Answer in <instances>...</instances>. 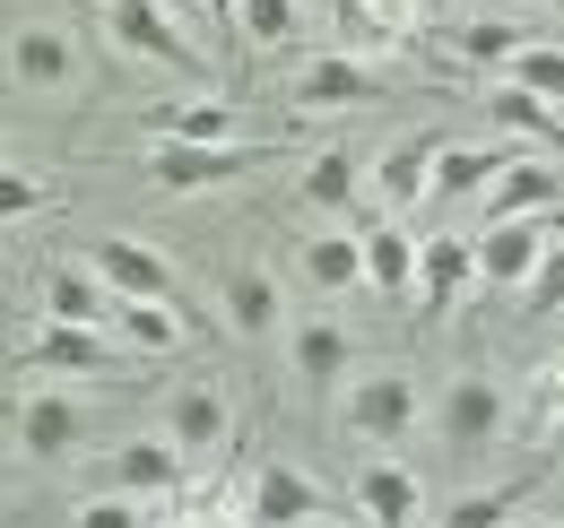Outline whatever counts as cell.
I'll use <instances>...</instances> for the list:
<instances>
[{
  "label": "cell",
  "mask_w": 564,
  "mask_h": 528,
  "mask_svg": "<svg viewBox=\"0 0 564 528\" xmlns=\"http://www.w3.org/2000/svg\"><path fill=\"white\" fill-rule=\"evenodd\" d=\"M478 286V234H425V261H417V312H452L460 295Z\"/></svg>",
  "instance_id": "obj_14"
},
{
  "label": "cell",
  "mask_w": 564,
  "mask_h": 528,
  "mask_svg": "<svg viewBox=\"0 0 564 528\" xmlns=\"http://www.w3.org/2000/svg\"><path fill=\"white\" fill-rule=\"evenodd\" d=\"M235 9H243V0H200V18H209V26H235Z\"/></svg>",
  "instance_id": "obj_37"
},
{
  "label": "cell",
  "mask_w": 564,
  "mask_h": 528,
  "mask_svg": "<svg viewBox=\"0 0 564 528\" xmlns=\"http://www.w3.org/2000/svg\"><path fill=\"white\" fill-rule=\"evenodd\" d=\"M417 261H425V243L409 234V226H391V217L365 226V286H373V295L409 304V295H417Z\"/></svg>",
  "instance_id": "obj_18"
},
{
  "label": "cell",
  "mask_w": 564,
  "mask_h": 528,
  "mask_svg": "<svg viewBox=\"0 0 564 528\" xmlns=\"http://www.w3.org/2000/svg\"><path fill=\"white\" fill-rule=\"evenodd\" d=\"M78 442H87V407H78V398L35 391L18 407V451H26V460H70Z\"/></svg>",
  "instance_id": "obj_16"
},
{
  "label": "cell",
  "mask_w": 564,
  "mask_h": 528,
  "mask_svg": "<svg viewBox=\"0 0 564 528\" xmlns=\"http://www.w3.org/2000/svg\"><path fill=\"white\" fill-rule=\"evenodd\" d=\"M44 208H53V183H44V174H26V165H9V174H0V217H9V226L44 217Z\"/></svg>",
  "instance_id": "obj_33"
},
{
  "label": "cell",
  "mask_w": 564,
  "mask_h": 528,
  "mask_svg": "<svg viewBox=\"0 0 564 528\" xmlns=\"http://www.w3.org/2000/svg\"><path fill=\"white\" fill-rule=\"evenodd\" d=\"M235 26H243V44L286 53V44L304 35V9H295V0H243V9H235Z\"/></svg>",
  "instance_id": "obj_30"
},
{
  "label": "cell",
  "mask_w": 564,
  "mask_h": 528,
  "mask_svg": "<svg viewBox=\"0 0 564 528\" xmlns=\"http://www.w3.org/2000/svg\"><path fill=\"white\" fill-rule=\"evenodd\" d=\"M356 512L373 528H417V476L400 460H365V476H356Z\"/></svg>",
  "instance_id": "obj_25"
},
{
  "label": "cell",
  "mask_w": 564,
  "mask_h": 528,
  "mask_svg": "<svg viewBox=\"0 0 564 528\" xmlns=\"http://www.w3.org/2000/svg\"><path fill=\"white\" fill-rule=\"evenodd\" d=\"M503 425H512V398L495 391L487 373H460V382H443L434 433H443V451H452V460H478L487 442H503Z\"/></svg>",
  "instance_id": "obj_5"
},
{
  "label": "cell",
  "mask_w": 564,
  "mask_h": 528,
  "mask_svg": "<svg viewBox=\"0 0 564 528\" xmlns=\"http://www.w3.org/2000/svg\"><path fill=\"white\" fill-rule=\"evenodd\" d=\"M434 156H443V139H400L391 156H373V199L382 208H417V199H434Z\"/></svg>",
  "instance_id": "obj_20"
},
{
  "label": "cell",
  "mask_w": 564,
  "mask_h": 528,
  "mask_svg": "<svg viewBox=\"0 0 564 528\" xmlns=\"http://www.w3.org/2000/svg\"><path fill=\"white\" fill-rule=\"evenodd\" d=\"M183 485V451L165 433H140V442H113L96 460V494H131V503H174Z\"/></svg>",
  "instance_id": "obj_9"
},
{
  "label": "cell",
  "mask_w": 564,
  "mask_h": 528,
  "mask_svg": "<svg viewBox=\"0 0 564 528\" xmlns=\"http://www.w3.org/2000/svg\"><path fill=\"white\" fill-rule=\"evenodd\" d=\"M521 9H564V0H521Z\"/></svg>",
  "instance_id": "obj_38"
},
{
  "label": "cell",
  "mask_w": 564,
  "mask_h": 528,
  "mask_svg": "<svg viewBox=\"0 0 564 528\" xmlns=\"http://www.w3.org/2000/svg\"><path fill=\"white\" fill-rule=\"evenodd\" d=\"M105 35H113L131 62H148V69H183V78L209 69V53L192 44V26H183L165 0H105Z\"/></svg>",
  "instance_id": "obj_2"
},
{
  "label": "cell",
  "mask_w": 564,
  "mask_h": 528,
  "mask_svg": "<svg viewBox=\"0 0 564 528\" xmlns=\"http://www.w3.org/2000/svg\"><path fill=\"white\" fill-rule=\"evenodd\" d=\"M113 338L131 355H183L192 346V312L183 304H113Z\"/></svg>",
  "instance_id": "obj_24"
},
{
  "label": "cell",
  "mask_w": 564,
  "mask_h": 528,
  "mask_svg": "<svg viewBox=\"0 0 564 528\" xmlns=\"http://www.w3.org/2000/svg\"><path fill=\"white\" fill-rule=\"evenodd\" d=\"M539 451H547V468H564V416H547V442Z\"/></svg>",
  "instance_id": "obj_36"
},
{
  "label": "cell",
  "mask_w": 564,
  "mask_h": 528,
  "mask_svg": "<svg viewBox=\"0 0 564 528\" xmlns=\"http://www.w3.org/2000/svg\"><path fill=\"white\" fill-rule=\"evenodd\" d=\"M487 113H495V131H512V139H530V147H547V156H564V122H556V105L547 96H530V87H495L487 96Z\"/></svg>",
  "instance_id": "obj_26"
},
{
  "label": "cell",
  "mask_w": 564,
  "mask_h": 528,
  "mask_svg": "<svg viewBox=\"0 0 564 528\" xmlns=\"http://www.w3.org/2000/svg\"><path fill=\"white\" fill-rule=\"evenodd\" d=\"M434 9H460V0H434Z\"/></svg>",
  "instance_id": "obj_41"
},
{
  "label": "cell",
  "mask_w": 564,
  "mask_h": 528,
  "mask_svg": "<svg viewBox=\"0 0 564 528\" xmlns=\"http://www.w3.org/2000/svg\"><path fill=\"white\" fill-rule=\"evenodd\" d=\"M226 425H235V416H226V391H217V382H183V391L165 398V442H174L183 460H209L217 442H226Z\"/></svg>",
  "instance_id": "obj_15"
},
{
  "label": "cell",
  "mask_w": 564,
  "mask_h": 528,
  "mask_svg": "<svg viewBox=\"0 0 564 528\" xmlns=\"http://www.w3.org/2000/svg\"><path fill=\"white\" fill-rule=\"evenodd\" d=\"M512 156H521V147H503V139H495V147H478V139L443 147V156H434V199H487Z\"/></svg>",
  "instance_id": "obj_22"
},
{
  "label": "cell",
  "mask_w": 564,
  "mask_h": 528,
  "mask_svg": "<svg viewBox=\"0 0 564 528\" xmlns=\"http://www.w3.org/2000/svg\"><path fill=\"white\" fill-rule=\"evenodd\" d=\"M503 78H512V87H530V96H547V105L564 113V44H539V35H530V44L512 53Z\"/></svg>",
  "instance_id": "obj_31"
},
{
  "label": "cell",
  "mask_w": 564,
  "mask_h": 528,
  "mask_svg": "<svg viewBox=\"0 0 564 528\" xmlns=\"http://www.w3.org/2000/svg\"><path fill=\"white\" fill-rule=\"evenodd\" d=\"M295 268L313 295H348V286H365V234H313Z\"/></svg>",
  "instance_id": "obj_27"
},
{
  "label": "cell",
  "mask_w": 564,
  "mask_h": 528,
  "mask_svg": "<svg viewBox=\"0 0 564 528\" xmlns=\"http://www.w3.org/2000/svg\"><path fill=\"white\" fill-rule=\"evenodd\" d=\"M339 433H348V442H373V451L409 442V433H417V382H409L400 364L356 373L348 391H339Z\"/></svg>",
  "instance_id": "obj_1"
},
{
  "label": "cell",
  "mask_w": 564,
  "mask_h": 528,
  "mask_svg": "<svg viewBox=\"0 0 564 528\" xmlns=\"http://www.w3.org/2000/svg\"><path fill=\"white\" fill-rule=\"evenodd\" d=\"M512 528H547V520H512Z\"/></svg>",
  "instance_id": "obj_40"
},
{
  "label": "cell",
  "mask_w": 564,
  "mask_h": 528,
  "mask_svg": "<svg viewBox=\"0 0 564 528\" xmlns=\"http://www.w3.org/2000/svg\"><path fill=\"white\" fill-rule=\"evenodd\" d=\"M286 364H295L304 391H348L356 382V338L339 321H304V330L286 338Z\"/></svg>",
  "instance_id": "obj_17"
},
{
  "label": "cell",
  "mask_w": 564,
  "mask_h": 528,
  "mask_svg": "<svg viewBox=\"0 0 564 528\" xmlns=\"http://www.w3.org/2000/svg\"><path fill=\"white\" fill-rule=\"evenodd\" d=\"M478 208H487V226H503V217H556V208H564V165L521 147V156L503 165V183H495Z\"/></svg>",
  "instance_id": "obj_12"
},
{
  "label": "cell",
  "mask_w": 564,
  "mask_h": 528,
  "mask_svg": "<svg viewBox=\"0 0 564 528\" xmlns=\"http://www.w3.org/2000/svg\"><path fill=\"white\" fill-rule=\"evenodd\" d=\"M304 208H365V165H356L348 147L304 156Z\"/></svg>",
  "instance_id": "obj_28"
},
{
  "label": "cell",
  "mask_w": 564,
  "mask_h": 528,
  "mask_svg": "<svg viewBox=\"0 0 564 528\" xmlns=\"http://www.w3.org/2000/svg\"><path fill=\"white\" fill-rule=\"evenodd\" d=\"M313 520H330V494L304 476V468H252V494H243V528H313Z\"/></svg>",
  "instance_id": "obj_11"
},
{
  "label": "cell",
  "mask_w": 564,
  "mask_h": 528,
  "mask_svg": "<svg viewBox=\"0 0 564 528\" xmlns=\"http://www.w3.org/2000/svg\"><path fill=\"white\" fill-rule=\"evenodd\" d=\"M9 78H18V96H70L78 87V35L53 26V18H26L9 35Z\"/></svg>",
  "instance_id": "obj_10"
},
{
  "label": "cell",
  "mask_w": 564,
  "mask_h": 528,
  "mask_svg": "<svg viewBox=\"0 0 564 528\" xmlns=\"http://www.w3.org/2000/svg\"><path fill=\"white\" fill-rule=\"evenodd\" d=\"M148 131L183 139V147H235V105L226 96H174V105H148Z\"/></svg>",
  "instance_id": "obj_19"
},
{
  "label": "cell",
  "mask_w": 564,
  "mask_h": 528,
  "mask_svg": "<svg viewBox=\"0 0 564 528\" xmlns=\"http://www.w3.org/2000/svg\"><path fill=\"white\" fill-rule=\"evenodd\" d=\"M295 113H365V105H382L391 87H382V69L356 62V53H313V62L295 69Z\"/></svg>",
  "instance_id": "obj_6"
},
{
  "label": "cell",
  "mask_w": 564,
  "mask_h": 528,
  "mask_svg": "<svg viewBox=\"0 0 564 528\" xmlns=\"http://www.w3.org/2000/svg\"><path fill=\"white\" fill-rule=\"evenodd\" d=\"M339 35H348V53H400L409 35H417V9L409 0H339Z\"/></svg>",
  "instance_id": "obj_23"
},
{
  "label": "cell",
  "mask_w": 564,
  "mask_h": 528,
  "mask_svg": "<svg viewBox=\"0 0 564 528\" xmlns=\"http://www.w3.org/2000/svg\"><path fill=\"white\" fill-rule=\"evenodd\" d=\"M521 44H530V35H521L512 18H460V26H452V53H460V62H487V69H512Z\"/></svg>",
  "instance_id": "obj_29"
},
{
  "label": "cell",
  "mask_w": 564,
  "mask_h": 528,
  "mask_svg": "<svg viewBox=\"0 0 564 528\" xmlns=\"http://www.w3.org/2000/svg\"><path fill=\"white\" fill-rule=\"evenodd\" d=\"M556 243H564V217H503V226L478 234V277L487 286H530Z\"/></svg>",
  "instance_id": "obj_8"
},
{
  "label": "cell",
  "mask_w": 564,
  "mask_h": 528,
  "mask_svg": "<svg viewBox=\"0 0 564 528\" xmlns=\"http://www.w3.org/2000/svg\"><path fill=\"white\" fill-rule=\"evenodd\" d=\"M512 485H487V494H460L452 512H443V528H512Z\"/></svg>",
  "instance_id": "obj_32"
},
{
  "label": "cell",
  "mask_w": 564,
  "mask_h": 528,
  "mask_svg": "<svg viewBox=\"0 0 564 528\" xmlns=\"http://www.w3.org/2000/svg\"><path fill=\"white\" fill-rule=\"evenodd\" d=\"M87 268H96V277H105L122 304H183V277H174V261H165V252H148L140 234H96Z\"/></svg>",
  "instance_id": "obj_7"
},
{
  "label": "cell",
  "mask_w": 564,
  "mask_h": 528,
  "mask_svg": "<svg viewBox=\"0 0 564 528\" xmlns=\"http://www.w3.org/2000/svg\"><path fill=\"white\" fill-rule=\"evenodd\" d=\"M70 528H148V512L131 503V494H87Z\"/></svg>",
  "instance_id": "obj_34"
},
{
  "label": "cell",
  "mask_w": 564,
  "mask_h": 528,
  "mask_svg": "<svg viewBox=\"0 0 564 528\" xmlns=\"http://www.w3.org/2000/svg\"><path fill=\"white\" fill-rule=\"evenodd\" d=\"M26 364L35 373H70V382H140L148 373V355H131L122 338L70 330V321H44V330L26 338Z\"/></svg>",
  "instance_id": "obj_4"
},
{
  "label": "cell",
  "mask_w": 564,
  "mask_h": 528,
  "mask_svg": "<svg viewBox=\"0 0 564 528\" xmlns=\"http://www.w3.org/2000/svg\"><path fill=\"white\" fill-rule=\"evenodd\" d=\"M217 304H226V330L235 338H270L279 330V277H270V268H252V261H235L226 268V286H217Z\"/></svg>",
  "instance_id": "obj_21"
},
{
  "label": "cell",
  "mask_w": 564,
  "mask_h": 528,
  "mask_svg": "<svg viewBox=\"0 0 564 528\" xmlns=\"http://www.w3.org/2000/svg\"><path fill=\"white\" fill-rule=\"evenodd\" d=\"M113 286L87 261H53L44 268V321H70V330H113Z\"/></svg>",
  "instance_id": "obj_13"
},
{
  "label": "cell",
  "mask_w": 564,
  "mask_h": 528,
  "mask_svg": "<svg viewBox=\"0 0 564 528\" xmlns=\"http://www.w3.org/2000/svg\"><path fill=\"white\" fill-rule=\"evenodd\" d=\"M313 528H348V520H339V512H330V520H313Z\"/></svg>",
  "instance_id": "obj_39"
},
{
  "label": "cell",
  "mask_w": 564,
  "mask_h": 528,
  "mask_svg": "<svg viewBox=\"0 0 564 528\" xmlns=\"http://www.w3.org/2000/svg\"><path fill=\"white\" fill-rule=\"evenodd\" d=\"M279 156V139H235V147H183V139H156L140 156V174L156 191H217V183H235V174H252V165H270Z\"/></svg>",
  "instance_id": "obj_3"
},
{
  "label": "cell",
  "mask_w": 564,
  "mask_h": 528,
  "mask_svg": "<svg viewBox=\"0 0 564 528\" xmlns=\"http://www.w3.org/2000/svg\"><path fill=\"white\" fill-rule=\"evenodd\" d=\"M521 295H530V312H564V243L547 252V268H539V277H530Z\"/></svg>",
  "instance_id": "obj_35"
}]
</instances>
